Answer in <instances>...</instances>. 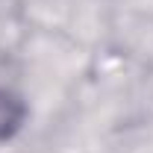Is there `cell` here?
<instances>
[{
  "instance_id": "obj_1",
  "label": "cell",
  "mask_w": 153,
  "mask_h": 153,
  "mask_svg": "<svg viewBox=\"0 0 153 153\" xmlns=\"http://www.w3.org/2000/svg\"><path fill=\"white\" fill-rule=\"evenodd\" d=\"M24 121H27V103L12 88L0 85V141L12 138L24 127Z\"/></svg>"
}]
</instances>
